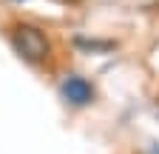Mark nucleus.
Returning <instances> with one entry per match:
<instances>
[{"mask_svg":"<svg viewBox=\"0 0 159 154\" xmlns=\"http://www.w3.org/2000/svg\"><path fill=\"white\" fill-rule=\"evenodd\" d=\"M63 97L68 103H74V106H85L94 97V89H91L88 80H83V77H68V80L63 83Z\"/></svg>","mask_w":159,"mask_h":154,"instance_id":"2","label":"nucleus"},{"mask_svg":"<svg viewBox=\"0 0 159 154\" xmlns=\"http://www.w3.org/2000/svg\"><path fill=\"white\" fill-rule=\"evenodd\" d=\"M14 49L23 54L26 60H31V63L46 60L48 51H51L46 34L40 29H34V26H17V31H14Z\"/></svg>","mask_w":159,"mask_h":154,"instance_id":"1","label":"nucleus"}]
</instances>
